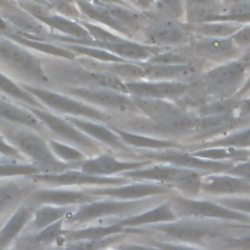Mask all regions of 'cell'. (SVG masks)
<instances>
[{
    "label": "cell",
    "instance_id": "obj_1",
    "mask_svg": "<svg viewBox=\"0 0 250 250\" xmlns=\"http://www.w3.org/2000/svg\"><path fill=\"white\" fill-rule=\"evenodd\" d=\"M156 232L166 234L168 238L177 241V244L193 245V244H206L214 241L218 242L222 237L223 230L211 223L191 222V220H181V222H171L162 226H155L150 228Z\"/></svg>",
    "mask_w": 250,
    "mask_h": 250
},
{
    "label": "cell",
    "instance_id": "obj_2",
    "mask_svg": "<svg viewBox=\"0 0 250 250\" xmlns=\"http://www.w3.org/2000/svg\"><path fill=\"white\" fill-rule=\"evenodd\" d=\"M136 107L141 108L159 128L167 132H184L193 126L194 120L179 105L160 99H137Z\"/></svg>",
    "mask_w": 250,
    "mask_h": 250
},
{
    "label": "cell",
    "instance_id": "obj_3",
    "mask_svg": "<svg viewBox=\"0 0 250 250\" xmlns=\"http://www.w3.org/2000/svg\"><path fill=\"white\" fill-rule=\"evenodd\" d=\"M246 66L241 62H228L216 69L211 70L202 77V83L199 87L205 94L211 95H230L240 87L242 80L245 77Z\"/></svg>",
    "mask_w": 250,
    "mask_h": 250
},
{
    "label": "cell",
    "instance_id": "obj_4",
    "mask_svg": "<svg viewBox=\"0 0 250 250\" xmlns=\"http://www.w3.org/2000/svg\"><path fill=\"white\" fill-rule=\"evenodd\" d=\"M172 210L177 216H194V218H215L224 220H244L248 223V215L229 210L218 203L208 201H194L189 198L172 199Z\"/></svg>",
    "mask_w": 250,
    "mask_h": 250
},
{
    "label": "cell",
    "instance_id": "obj_5",
    "mask_svg": "<svg viewBox=\"0 0 250 250\" xmlns=\"http://www.w3.org/2000/svg\"><path fill=\"white\" fill-rule=\"evenodd\" d=\"M9 138L17 147H20V150L31 156L33 160H35L38 164L44 166V168L55 169L56 172H62V169L66 168V166L60 163L55 158L46 142L33 132L13 130L9 133Z\"/></svg>",
    "mask_w": 250,
    "mask_h": 250
},
{
    "label": "cell",
    "instance_id": "obj_6",
    "mask_svg": "<svg viewBox=\"0 0 250 250\" xmlns=\"http://www.w3.org/2000/svg\"><path fill=\"white\" fill-rule=\"evenodd\" d=\"M25 90H27V93H30L31 97L38 98L43 103H46L48 107L56 109L59 112L70 113V115H74V116L80 115V116L89 117V119H93V120L107 121V116L104 113L93 108V107H90V105L83 104L81 102L74 101L72 98L64 97V95L56 94L54 91L34 87V86H25Z\"/></svg>",
    "mask_w": 250,
    "mask_h": 250
},
{
    "label": "cell",
    "instance_id": "obj_7",
    "mask_svg": "<svg viewBox=\"0 0 250 250\" xmlns=\"http://www.w3.org/2000/svg\"><path fill=\"white\" fill-rule=\"evenodd\" d=\"M56 73L64 81L85 83L86 87H97V89H109L119 93H126V85L120 78L111 73L91 72V70L76 68V66H60Z\"/></svg>",
    "mask_w": 250,
    "mask_h": 250
},
{
    "label": "cell",
    "instance_id": "obj_8",
    "mask_svg": "<svg viewBox=\"0 0 250 250\" xmlns=\"http://www.w3.org/2000/svg\"><path fill=\"white\" fill-rule=\"evenodd\" d=\"M147 202H119V201H104V202H89V205H83L70 215V223H85L90 220H95L99 218H107L112 215L129 214L133 211H138L144 208Z\"/></svg>",
    "mask_w": 250,
    "mask_h": 250
},
{
    "label": "cell",
    "instance_id": "obj_9",
    "mask_svg": "<svg viewBox=\"0 0 250 250\" xmlns=\"http://www.w3.org/2000/svg\"><path fill=\"white\" fill-rule=\"evenodd\" d=\"M0 56L8 62L9 64L23 72L27 76H30L34 80L41 82H47V76L42 69L41 62L38 59L29 54L27 51L20 48L17 44L0 39Z\"/></svg>",
    "mask_w": 250,
    "mask_h": 250
},
{
    "label": "cell",
    "instance_id": "obj_10",
    "mask_svg": "<svg viewBox=\"0 0 250 250\" xmlns=\"http://www.w3.org/2000/svg\"><path fill=\"white\" fill-rule=\"evenodd\" d=\"M126 93L136 95L138 99H164L179 97L189 90L191 85L183 82H129Z\"/></svg>",
    "mask_w": 250,
    "mask_h": 250
},
{
    "label": "cell",
    "instance_id": "obj_11",
    "mask_svg": "<svg viewBox=\"0 0 250 250\" xmlns=\"http://www.w3.org/2000/svg\"><path fill=\"white\" fill-rule=\"evenodd\" d=\"M74 97L81 98L83 101L104 105L108 108L119 111H130L136 107L130 98L123 95V93L109 89H97V87H72L69 90Z\"/></svg>",
    "mask_w": 250,
    "mask_h": 250
},
{
    "label": "cell",
    "instance_id": "obj_12",
    "mask_svg": "<svg viewBox=\"0 0 250 250\" xmlns=\"http://www.w3.org/2000/svg\"><path fill=\"white\" fill-rule=\"evenodd\" d=\"M33 115L41 123L47 125L55 134H58L59 137H62L64 140L73 142L74 145H78V146H82V147L91 148L95 146L93 140H90L89 137H86L83 133L74 128L73 125H70L68 121L62 120V119L55 116L52 113H48L46 111H42V109L33 108Z\"/></svg>",
    "mask_w": 250,
    "mask_h": 250
},
{
    "label": "cell",
    "instance_id": "obj_13",
    "mask_svg": "<svg viewBox=\"0 0 250 250\" xmlns=\"http://www.w3.org/2000/svg\"><path fill=\"white\" fill-rule=\"evenodd\" d=\"M35 180L54 185H109V184H123V179L99 177L81 172H55L50 175L33 176Z\"/></svg>",
    "mask_w": 250,
    "mask_h": 250
},
{
    "label": "cell",
    "instance_id": "obj_14",
    "mask_svg": "<svg viewBox=\"0 0 250 250\" xmlns=\"http://www.w3.org/2000/svg\"><path fill=\"white\" fill-rule=\"evenodd\" d=\"M147 156H152L160 162H167L173 166H181L189 169H207V171L219 172L227 171L232 167L230 163H223V162H212V160H205L197 158L190 154H183V152H158V154H148Z\"/></svg>",
    "mask_w": 250,
    "mask_h": 250
},
{
    "label": "cell",
    "instance_id": "obj_15",
    "mask_svg": "<svg viewBox=\"0 0 250 250\" xmlns=\"http://www.w3.org/2000/svg\"><path fill=\"white\" fill-rule=\"evenodd\" d=\"M34 214V205H22L20 206L16 212L8 219V222L0 229V250H5L11 242L20 234V232L26 226L29 219Z\"/></svg>",
    "mask_w": 250,
    "mask_h": 250
},
{
    "label": "cell",
    "instance_id": "obj_16",
    "mask_svg": "<svg viewBox=\"0 0 250 250\" xmlns=\"http://www.w3.org/2000/svg\"><path fill=\"white\" fill-rule=\"evenodd\" d=\"M146 163H125L121 160L116 159L115 156L102 155L95 159L82 162V171L89 175L102 176V175H112L121 171H129L134 168L142 167Z\"/></svg>",
    "mask_w": 250,
    "mask_h": 250
},
{
    "label": "cell",
    "instance_id": "obj_17",
    "mask_svg": "<svg viewBox=\"0 0 250 250\" xmlns=\"http://www.w3.org/2000/svg\"><path fill=\"white\" fill-rule=\"evenodd\" d=\"M167 188L160 187L156 184H138V185H128L121 188H109V189H98L91 190L93 195H107L120 199H140L148 195L162 194L166 193Z\"/></svg>",
    "mask_w": 250,
    "mask_h": 250
},
{
    "label": "cell",
    "instance_id": "obj_18",
    "mask_svg": "<svg viewBox=\"0 0 250 250\" xmlns=\"http://www.w3.org/2000/svg\"><path fill=\"white\" fill-rule=\"evenodd\" d=\"M30 202L33 205L37 203H50V205H76V203H89L93 202L90 195L82 191L73 190H38L34 191L30 197Z\"/></svg>",
    "mask_w": 250,
    "mask_h": 250
},
{
    "label": "cell",
    "instance_id": "obj_19",
    "mask_svg": "<svg viewBox=\"0 0 250 250\" xmlns=\"http://www.w3.org/2000/svg\"><path fill=\"white\" fill-rule=\"evenodd\" d=\"M249 179L230 177V176H212L202 179L201 189L208 193L228 194V193H248L249 191Z\"/></svg>",
    "mask_w": 250,
    "mask_h": 250
},
{
    "label": "cell",
    "instance_id": "obj_20",
    "mask_svg": "<svg viewBox=\"0 0 250 250\" xmlns=\"http://www.w3.org/2000/svg\"><path fill=\"white\" fill-rule=\"evenodd\" d=\"M66 121H69L70 125L78 129L80 132H83L89 136L94 137L95 140H99L107 145H111L113 147L124 148V142L120 140V137L116 133H113L104 125H99L97 123H91L85 119H77V117H68Z\"/></svg>",
    "mask_w": 250,
    "mask_h": 250
},
{
    "label": "cell",
    "instance_id": "obj_21",
    "mask_svg": "<svg viewBox=\"0 0 250 250\" xmlns=\"http://www.w3.org/2000/svg\"><path fill=\"white\" fill-rule=\"evenodd\" d=\"M98 46L107 48L113 54L120 55L121 58L133 59V60H141V59L148 58L150 55L155 54V48H150V47L141 46L138 43L128 42L124 39L117 38L116 41L112 42H94Z\"/></svg>",
    "mask_w": 250,
    "mask_h": 250
},
{
    "label": "cell",
    "instance_id": "obj_22",
    "mask_svg": "<svg viewBox=\"0 0 250 250\" xmlns=\"http://www.w3.org/2000/svg\"><path fill=\"white\" fill-rule=\"evenodd\" d=\"M176 215L172 210L171 205H162L158 206L152 210L147 211V212H142L136 216H130L128 219L121 220L120 224L123 228L124 227H138V226H145V224H154V223H160V222H175Z\"/></svg>",
    "mask_w": 250,
    "mask_h": 250
},
{
    "label": "cell",
    "instance_id": "obj_23",
    "mask_svg": "<svg viewBox=\"0 0 250 250\" xmlns=\"http://www.w3.org/2000/svg\"><path fill=\"white\" fill-rule=\"evenodd\" d=\"M146 37L152 43H180L187 38L185 31L172 22H163L154 25L147 30Z\"/></svg>",
    "mask_w": 250,
    "mask_h": 250
},
{
    "label": "cell",
    "instance_id": "obj_24",
    "mask_svg": "<svg viewBox=\"0 0 250 250\" xmlns=\"http://www.w3.org/2000/svg\"><path fill=\"white\" fill-rule=\"evenodd\" d=\"M121 230H124V228L117 223V224H113V226H98L76 230H64L62 237L69 242L82 241V240H101V238L109 237V236H113V234L120 233Z\"/></svg>",
    "mask_w": 250,
    "mask_h": 250
},
{
    "label": "cell",
    "instance_id": "obj_25",
    "mask_svg": "<svg viewBox=\"0 0 250 250\" xmlns=\"http://www.w3.org/2000/svg\"><path fill=\"white\" fill-rule=\"evenodd\" d=\"M233 42L229 39H207L194 44V52L207 58H227L234 54Z\"/></svg>",
    "mask_w": 250,
    "mask_h": 250
},
{
    "label": "cell",
    "instance_id": "obj_26",
    "mask_svg": "<svg viewBox=\"0 0 250 250\" xmlns=\"http://www.w3.org/2000/svg\"><path fill=\"white\" fill-rule=\"evenodd\" d=\"M0 117H3L8 121H15L19 124L27 125V126H31L37 130L42 129L41 121L33 113L26 112L25 109L19 108V107L3 101V99H0Z\"/></svg>",
    "mask_w": 250,
    "mask_h": 250
},
{
    "label": "cell",
    "instance_id": "obj_27",
    "mask_svg": "<svg viewBox=\"0 0 250 250\" xmlns=\"http://www.w3.org/2000/svg\"><path fill=\"white\" fill-rule=\"evenodd\" d=\"M180 168L171 167V166H158L147 169H138V171L126 172L128 177L138 180H151V181H163V183H172L176 175L179 173Z\"/></svg>",
    "mask_w": 250,
    "mask_h": 250
},
{
    "label": "cell",
    "instance_id": "obj_28",
    "mask_svg": "<svg viewBox=\"0 0 250 250\" xmlns=\"http://www.w3.org/2000/svg\"><path fill=\"white\" fill-rule=\"evenodd\" d=\"M236 124L233 116L230 113H223V115H211V116H202L198 120H194L193 126L195 132L199 133H212L218 132L220 129L229 128Z\"/></svg>",
    "mask_w": 250,
    "mask_h": 250
},
{
    "label": "cell",
    "instance_id": "obj_29",
    "mask_svg": "<svg viewBox=\"0 0 250 250\" xmlns=\"http://www.w3.org/2000/svg\"><path fill=\"white\" fill-rule=\"evenodd\" d=\"M70 212V208L66 206H43L34 211V227L37 229H43L44 227L58 222Z\"/></svg>",
    "mask_w": 250,
    "mask_h": 250
},
{
    "label": "cell",
    "instance_id": "obj_30",
    "mask_svg": "<svg viewBox=\"0 0 250 250\" xmlns=\"http://www.w3.org/2000/svg\"><path fill=\"white\" fill-rule=\"evenodd\" d=\"M116 134L120 137V140L125 142L126 145H132L136 147H146V148H168L173 147L175 142L164 140H156L151 137L138 136L134 133L124 132V130H116Z\"/></svg>",
    "mask_w": 250,
    "mask_h": 250
},
{
    "label": "cell",
    "instance_id": "obj_31",
    "mask_svg": "<svg viewBox=\"0 0 250 250\" xmlns=\"http://www.w3.org/2000/svg\"><path fill=\"white\" fill-rule=\"evenodd\" d=\"M172 183L185 194L195 195L201 190L202 176L194 169H180Z\"/></svg>",
    "mask_w": 250,
    "mask_h": 250
},
{
    "label": "cell",
    "instance_id": "obj_32",
    "mask_svg": "<svg viewBox=\"0 0 250 250\" xmlns=\"http://www.w3.org/2000/svg\"><path fill=\"white\" fill-rule=\"evenodd\" d=\"M197 158H201V159H211L212 162H216V160H222V159H248L249 156V151L248 148L245 150H234V148H206V150H199V151H195L193 154Z\"/></svg>",
    "mask_w": 250,
    "mask_h": 250
},
{
    "label": "cell",
    "instance_id": "obj_33",
    "mask_svg": "<svg viewBox=\"0 0 250 250\" xmlns=\"http://www.w3.org/2000/svg\"><path fill=\"white\" fill-rule=\"evenodd\" d=\"M38 17L41 21H44L46 23L51 25L55 29H58L60 31H64L66 34L74 35V37H82V38H87L89 34H87V31L81 27L77 23L72 22V21H68V20L62 19V17H58V16H50V17H47L42 13V15H35Z\"/></svg>",
    "mask_w": 250,
    "mask_h": 250
},
{
    "label": "cell",
    "instance_id": "obj_34",
    "mask_svg": "<svg viewBox=\"0 0 250 250\" xmlns=\"http://www.w3.org/2000/svg\"><path fill=\"white\" fill-rule=\"evenodd\" d=\"M62 234H64V229H62V219H60L58 222H55L52 223V224H50V226L44 227L43 229H41V232H38V233L35 234L34 237H31V245H50L52 242L58 241L60 237H62Z\"/></svg>",
    "mask_w": 250,
    "mask_h": 250
},
{
    "label": "cell",
    "instance_id": "obj_35",
    "mask_svg": "<svg viewBox=\"0 0 250 250\" xmlns=\"http://www.w3.org/2000/svg\"><path fill=\"white\" fill-rule=\"evenodd\" d=\"M120 240L117 236L101 238V240H82V241L70 242L68 245L62 246L60 250H104Z\"/></svg>",
    "mask_w": 250,
    "mask_h": 250
},
{
    "label": "cell",
    "instance_id": "obj_36",
    "mask_svg": "<svg viewBox=\"0 0 250 250\" xmlns=\"http://www.w3.org/2000/svg\"><path fill=\"white\" fill-rule=\"evenodd\" d=\"M0 90L4 91L8 95L16 98V99H20V101L26 102L29 104L37 105V101L34 99V97H31L30 94L23 91V89H21L20 86H17L15 82L9 80L8 77H5L4 74L0 73Z\"/></svg>",
    "mask_w": 250,
    "mask_h": 250
},
{
    "label": "cell",
    "instance_id": "obj_37",
    "mask_svg": "<svg viewBox=\"0 0 250 250\" xmlns=\"http://www.w3.org/2000/svg\"><path fill=\"white\" fill-rule=\"evenodd\" d=\"M210 146H224V147H245L249 146V129L245 128L242 132H238L232 136H227L222 140L210 142Z\"/></svg>",
    "mask_w": 250,
    "mask_h": 250
},
{
    "label": "cell",
    "instance_id": "obj_38",
    "mask_svg": "<svg viewBox=\"0 0 250 250\" xmlns=\"http://www.w3.org/2000/svg\"><path fill=\"white\" fill-rule=\"evenodd\" d=\"M26 188L20 187V185H7V187L0 188V212L5 210V207L9 206L12 202H15L17 199L26 193Z\"/></svg>",
    "mask_w": 250,
    "mask_h": 250
},
{
    "label": "cell",
    "instance_id": "obj_39",
    "mask_svg": "<svg viewBox=\"0 0 250 250\" xmlns=\"http://www.w3.org/2000/svg\"><path fill=\"white\" fill-rule=\"evenodd\" d=\"M50 148L51 151H54L59 158H62L64 160H74V162H77V160L83 159V154H81L77 150H74V148L69 147V146H66V145L59 144L56 141H50Z\"/></svg>",
    "mask_w": 250,
    "mask_h": 250
},
{
    "label": "cell",
    "instance_id": "obj_40",
    "mask_svg": "<svg viewBox=\"0 0 250 250\" xmlns=\"http://www.w3.org/2000/svg\"><path fill=\"white\" fill-rule=\"evenodd\" d=\"M39 171H41V168L34 167V166H17V164L0 166V177L1 176H34Z\"/></svg>",
    "mask_w": 250,
    "mask_h": 250
},
{
    "label": "cell",
    "instance_id": "obj_41",
    "mask_svg": "<svg viewBox=\"0 0 250 250\" xmlns=\"http://www.w3.org/2000/svg\"><path fill=\"white\" fill-rule=\"evenodd\" d=\"M16 41L22 42L23 44H26V46L31 47V48H37V50H41L42 52H47V54L58 55V56H62V58H73L72 54L66 52L65 50H62V48H58V47L51 46V44H47V43L35 42V41H30V39L23 38H16Z\"/></svg>",
    "mask_w": 250,
    "mask_h": 250
},
{
    "label": "cell",
    "instance_id": "obj_42",
    "mask_svg": "<svg viewBox=\"0 0 250 250\" xmlns=\"http://www.w3.org/2000/svg\"><path fill=\"white\" fill-rule=\"evenodd\" d=\"M73 51H77V52H81V54H86L89 56H93V58H97L99 60H103V62H123V59L116 56V55H111L109 52H105L103 50H97V48H87V47L82 46H72L70 47Z\"/></svg>",
    "mask_w": 250,
    "mask_h": 250
},
{
    "label": "cell",
    "instance_id": "obj_43",
    "mask_svg": "<svg viewBox=\"0 0 250 250\" xmlns=\"http://www.w3.org/2000/svg\"><path fill=\"white\" fill-rule=\"evenodd\" d=\"M222 203L223 205H226L227 208H229V210L237 211V212L242 211V212H245L246 215H248V212H249V199L248 198L223 199Z\"/></svg>",
    "mask_w": 250,
    "mask_h": 250
},
{
    "label": "cell",
    "instance_id": "obj_44",
    "mask_svg": "<svg viewBox=\"0 0 250 250\" xmlns=\"http://www.w3.org/2000/svg\"><path fill=\"white\" fill-rule=\"evenodd\" d=\"M201 33L207 35H214V37H219V35H227L230 34L234 30V27L229 26V25H205L201 29Z\"/></svg>",
    "mask_w": 250,
    "mask_h": 250
},
{
    "label": "cell",
    "instance_id": "obj_45",
    "mask_svg": "<svg viewBox=\"0 0 250 250\" xmlns=\"http://www.w3.org/2000/svg\"><path fill=\"white\" fill-rule=\"evenodd\" d=\"M154 246H156L160 250H202L185 245V244H176V242H155Z\"/></svg>",
    "mask_w": 250,
    "mask_h": 250
},
{
    "label": "cell",
    "instance_id": "obj_46",
    "mask_svg": "<svg viewBox=\"0 0 250 250\" xmlns=\"http://www.w3.org/2000/svg\"><path fill=\"white\" fill-rule=\"evenodd\" d=\"M160 7L163 11L168 12V13H173V15H179L180 11H181L180 0H162Z\"/></svg>",
    "mask_w": 250,
    "mask_h": 250
},
{
    "label": "cell",
    "instance_id": "obj_47",
    "mask_svg": "<svg viewBox=\"0 0 250 250\" xmlns=\"http://www.w3.org/2000/svg\"><path fill=\"white\" fill-rule=\"evenodd\" d=\"M0 154L8 156H19V151L12 147L11 145H8L1 137H0Z\"/></svg>",
    "mask_w": 250,
    "mask_h": 250
},
{
    "label": "cell",
    "instance_id": "obj_48",
    "mask_svg": "<svg viewBox=\"0 0 250 250\" xmlns=\"http://www.w3.org/2000/svg\"><path fill=\"white\" fill-rule=\"evenodd\" d=\"M117 250H160L156 246L148 245H136V244H124L117 246Z\"/></svg>",
    "mask_w": 250,
    "mask_h": 250
},
{
    "label": "cell",
    "instance_id": "obj_49",
    "mask_svg": "<svg viewBox=\"0 0 250 250\" xmlns=\"http://www.w3.org/2000/svg\"><path fill=\"white\" fill-rule=\"evenodd\" d=\"M233 38L236 39V41H240L238 43H244V44H246V43L249 42V30H248V29H245V30L238 31L237 34L234 35Z\"/></svg>",
    "mask_w": 250,
    "mask_h": 250
},
{
    "label": "cell",
    "instance_id": "obj_50",
    "mask_svg": "<svg viewBox=\"0 0 250 250\" xmlns=\"http://www.w3.org/2000/svg\"><path fill=\"white\" fill-rule=\"evenodd\" d=\"M31 246H33V245H31V241H29V242L22 241V242H20L19 245L15 246V248H13V249H11V250H30Z\"/></svg>",
    "mask_w": 250,
    "mask_h": 250
},
{
    "label": "cell",
    "instance_id": "obj_51",
    "mask_svg": "<svg viewBox=\"0 0 250 250\" xmlns=\"http://www.w3.org/2000/svg\"><path fill=\"white\" fill-rule=\"evenodd\" d=\"M8 30V25L4 20L0 19V31H7Z\"/></svg>",
    "mask_w": 250,
    "mask_h": 250
}]
</instances>
